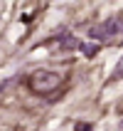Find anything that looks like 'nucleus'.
Returning a JSON list of instances; mask_svg holds the SVG:
<instances>
[{
	"instance_id": "f257e3e1",
	"label": "nucleus",
	"mask_w": 123,
	"mask_h": 131,
	"mask_svg": "<svg viewBox=\"0 0 123 131\" xmlns=\"http://www.w3.org/2000/svg\"><path fill=\"white\" fill-rule=\"evenodd\" d=\"M64 82V77L59 72H49V69H37L32 77H30V89L35 94H52L54 89Z\"/></svg>"
},
{
	"instance_id": "f03ea898",
	"label": "nucleus",
	"mask_w": 123,
	"mask_h": 131,
	"mask_svg": "<svg viewBox=\"0 0 123 131\" xmlns=\"http://www.w3.org/2000/svg\"><path fill=\"white\" fill-rule=\"evenodd\" d=\"M121 27H123V20H121V17H111L108 22H101V25L91 27L89 35L94 37V40H108V37H116Z\"/></svg>"
},
{
	"instance_id": "7ed1b4c3",
	"label": "nucleus",
	"mask_w": 123,
	"mask_h": 131,
	"mask_svg": "<svg viewBox=\"0 0 123 131\" xmlns=\"http://www.w3.org/2000/svg\"><path fill=\"white\" fill-rule=\"evenodd\" d=\"M74 47H79V40L74 35H64L59 40V50H74Z\"/></svg>"
},
{
	"instance_id": "20e7f679",
	"label": "nucleus",
	"mask_w": 123,
	"mask_h": 131,
	"mask_svg": "<svg viewBox=\"0 0 123 131\" xmlns=\"http://www.w3.org/2000/svg\"><path fill=\"white\" fill-rule=\"evenodd\" d=\"M81 52H84L86 57H94L96 52H99V45H96V42H84V45H81Z\"/></svg>"
},
{
	"instance_id": "39448f33",
	"label": "nucleus",
	"mask_w": 123,
	"mask_h": 131,
	"mask_svg": "<svg viewBox=\"0 0 123 131\" xmlns=\"http://www.w3.org/2000/svg\"><path fill=\"white\" fill-rule=\"evenodd\" d=\"M113 77H116V79H121V77H123V59H121V64L116 67V72H113Z\"/></svg>"
}]
</instances>
